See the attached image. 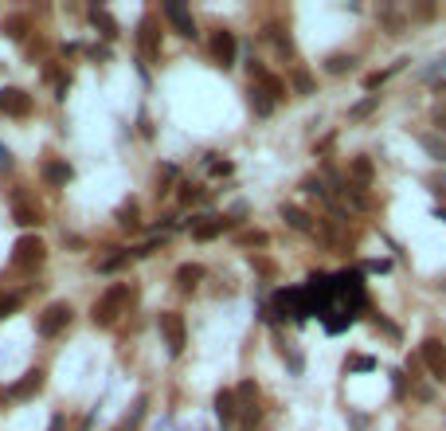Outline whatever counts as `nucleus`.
<instances>
[{
	"label": "nucleus",
	"mask_w": 446,
	"mask_h": 431,
	"mask_svg": "<svg viewBox=\"0 0 446 431\" xmlns=\"http://www.w3.org/2000/svg\"><path fill=\"white\" fill-rule=\"evenodd\" d=\"M419 145H423V149L431 153L435 161H446V141H443V138H435V133H423V138H419Z\"/></svg>",
	"instance_id": "obj_20"
},
{
	"label": "nucleus",
	"mask_w": 446,
	"mask_h": 431,
	"mask_svg": "<svg viewBox=\"0 0 446 431\" xmlns=\"http://www.w3.org/2000/svg\"><path fill=\"white\" fill-rule=\"evenodd\" d=\"M0 31H4L8 40H24V36H28V16H8V20L0 24Z\"/></svg>",
	"instance_id": "obj_19"
},
{
	"label": "nucleus",
	"mask_w": 446,
	"mask_h": 431,
	"mask_svg": "<svg viewBox=\"0 0 446 431\" xmlns=\"http://www.w3.org/2000/svg\"><path fill=\"white\" fill-rule=\"evenodd\" d=\"M211 55H216L223 67H231V63H235V36H231V31H216V36H211Z\"/></svg>",
	"instance_id": "obj_11"
},
{
	"label": "nucleus",
	"mask_w": 446,
	"mask_h": 431,
	"mask_svg": "<svg viewBox=\"0 0 446 431\" xmlns=\"http://www.w3.org/2000/svg\"><path fill=\"white\" fill-rule=\"evenodd\" d=\"M118 224H126V228H129V224H137V204H121V208H118Z\"/></svg>",
	"instance_id": "obj_23"
},
{
	"label": "nucleus",
	"mask_w": 446,
	"mask_h": 431,
	"mask_svg": "<svg viewBox=\"0 0 446 431\" xmlns=\"http://www.w3.org/2000/svg\"><path fill=\"white\" fill-rule=\"evenodd\" d=\"M40 388H43V369H28L20 381L8 388V396H12V400H28V396H36Z\"/></svg>",
	"instance_id": "obj_8"
},
{
	"label": "nucleus",
	"mask_w": 446,
	"mask_h": 431,
	"mask_svg": "<svg viewBox=\"0 0 446 431\" xmlns=\"http://www.w3.org/2000/svg\"><path fill=\"white\" fill-rule=\"evenodd\" d=\"M435 16V4H419V20H431Z\"/></svg>",
	"instance_id": "obj_34"
},
{
	"label": "nucleus",
	"mask_w": 446,
	"mask_h": 431,
	"mask_svg": "<svg viewBox=\"0 0 446 431\" xmlns=\"http://www.w3.org/2000/svg\"><path fill=\"white\" fill-rule=\"evenodd\" d=\"M247 102H251V110L258 114V118H267V114H274V98H270L262 87H251L247 91Z\"/></svg>",
	"instance_id": "obj_13"
},
{
	"label": "nucleus",
	"mask_w": 446,
	"mask_h": 431,
	"mask_svg": "<svg viewBox=\"0 0 446 431\" xmlns=\"http://www.w3.org/2000/svg\"><path fill=\"white\" fill-rule=\"evenodd\" d=\"M255 420H258V408H255V404H247V408H243V423L255 428Z\"/></svg>",
	"instance_id": "obj_29"
},
{
	"label": "nucleus",
	"mask_w": 446,
	"mask_h": 431,
	"mask_svg": "<svg viewBox=\"0 0 446 431\" xmlns=\"http://www.w3.org/2000/svg\"><path fill=\"white\" fill-rule=\"evenodd\" d=\"M0 169H12V153H8V145H0Z\"/></svg>",
	"instance_id": "obj_33"
},
{
	"label": "nucleus",
	"mask_w": 446,
	"mask_h": 431,
	"mask_svg": "<svg viewBox=\"0 0 446 431\" xmlns=\"http://www.w3.org/2000/svg\"><path fill=\"white\" fill-rule=\"evenodd\" d=\"M16 224H24V228H31V224H40V216L31 208H24V204H16Z\"/></svg>",
	"instance_id": "obj_24"
},
{
	"label": "nucleus",
	"mask_w": 446,
	"mask_h": 431,
	"mask_svg": "<svg viewBox=\"0 0 446 431\" xmlns=\"http://www.w3.org/2000/svg\"><path fill=\"white\" fill-rule=\"evenodd\" d=\"M157 326H161V333H165V345H169V353H172V357H180V353H184V345H188L184 318H180L177 310H165V314L157 318Z\"/></svg>",
	"instance_id": "obj_2"
},
{
	"label": "nucleus",
	"mask_w": 446,
	"mask_h": 431,
	"mask_svg": "<svg viewBox=\"0 0 446 431\" xmlns=\"http://www.w3.org/2000/svg\"><path fill=\"white\" fill-rule=\"evenodd\" d=\"M43 181L47 184H67L70 181V165L67 161H47V165H43Z\"/></svg>",
	"instance_id": "obj_16"
},
{
	"label": "nucleus",
	"mask_w": 446,
	"mask_h": 431,
	"mask_svg": "<svg viewBox=\"0 0 446 431\" xmlns=\"http://www.w3.org/2000/svg\"><path fill=\"white\" fill-rule=\"evenodd\" d=\"M376 110V98H364L360 106H352V118H364V114H372Z\"/></svg>",
	"instance_id": "obj_28"
},
{
	"label": "nucleus",
	"mask_w": 446,
	"mask_h": 431,
	"mask_svg": "<svg viewBox=\"0 0 446 431\" xmlns=\"http://www.w3.org/2000/svg\"><path fill=\"white\" fill-rule=\"evenodd\" d=\"M216 416H219V423H223V428H228V423H235L239 400H235V392H231V388H219L216 392Z\"/></svg>",
	"instance_id": "obj_10"
},
{
	"label": "nucleus",
	"mask_w": 446,
	"mask_h": 431,
	"mask_svg": "<svg viewBox=\"0 0 446 431\" xmlns=\"http://www.w3.org/2000/svg\"><path fill=\"white\" fill-rule=\"evenodd\" d=\"M348 369H357V372H368V369H372V357H357V361L348 365Z\"/></svg>",
	"instance_id": "obj_32"
},
{
	"label": "nucleus",
	"mask_w": 446,
	"mask_h": 431,
	"mask_svg": "<svg viewBox=\"0 0 446 431\" xmlns=\"http://www.w3.org/2000/svg\"><path fill=\"white\" fill-rule=\"evenodd\" d=\"M90 24H94L106 40H114V36H118V24H114V16H110L106 8H90Z\"/></svg>",
	"instance_id": "obj_15"
},
{
	"label": "nucleus",
	"mask_w": 446,
	"mask_h": 431,
	"mask_svg": "<svg viewBox=\"0 0 446 431\" xmlns=\"http://www.w3.org/2000/svg\"><path fill=\"white\" fill-rule=\"evenodd\" d=\"M141 55H145L149 63L161 55V31H157V20H153V16L141 20Z\"/></svg>",
	"instance_id": "obj_9"
},
{
	"label": "nucleus",
	"mask_w": 446,
	"mask_h": 431,
	"mask_svg": "<svg viewBox=\"0 0 446 431\" xmlns=\"http://www.w3.org/2000/svg\"><path fill=\"white\" fill-rule=\"evenodd\" d=\"M126 298H129V286H126V282H114V286L94 302V310H90L94 326H114L118 314H121V306H126Z\"/></svg>",
	"instance_id": "obj_1"
},
{
	"label": "nucleus",
	"mask_w": 446,
	"mask_h": 431,
	"mask_svg": "<svg viewBox=\"0 0 446 431\" xmlns=\"http://www.w3.org/2000/svg\"><path fill=\"white\" fill-rule=\"evenodd\" d=\"M348 67H352V55H329V63H325L329 75H345Z\"/></svg>",
	"instance_id": "obj_21"
},
{
	"label": "nucleus",
	"mask_w": 446,
	"mask_h": 431,
	"mask_svg": "<svg viewBox=\"0 0 446 431\" xmlns=\"http://www.w3.org/2000/svg\"><path fill=\"white\" fill-rule=\"evenodd\" d=\"M43 255H47V247H43L40 235H24V240H16V247H12V263H16V267H40Z\"/></svg>",
	"instance_id": "obj_3"
},
{
	"label": "nucleus",
	"mask_w": 446,
	"mask_h": 431,
	"mask_svg": "<svg viewBox=\"0 0 446 431\" xmlns=\"http://www.w3.org/2000/svg\"><path fill=\"white\" fill-rule=\"evenodd\" d=\"M239 243H255V247H267V231H243Z\"/></svg>",
	"instance_id": "obj_25"
},
{
	"label": "nucleus",
	"mask_w": 446,
	"mask_h": 431,
	"mask_svg": "<svg viewBox=\"0 0 446 431\" xmlns=\"http://www.w3.org/2000/svg\"><path fill=\"white\" fill-rule=\"evenodd\" d=\"M435 220H443V224H446V208H435Z\"/></svg>",
	"instance_id": "obj_36"
},
{
	"label": "nucleus",
	"mask_w": 446,
	"mask_h": 431,
	"mask_svg": "<svg viewBox=\"0 0 446 431\" xmlns=\"http://www.w3.org/2000/svg\"><path fill=\"white\" fill-rule=\"evenodd\" d=\"M0 110L8 114V118H28L31 114V94L20 91V87H4V91H0Z\"/></svg>",
	"instance_id": "obj_4"
},
{
	"label": "nucleus",
	"mask_w": 446,
	"mask_h": 431,
	"mask_svg": "<svg viewBox=\"0 0 446 431\" xmlns=\"http://www.w3.org/2000/svg\"><path fill=\"white\" fill-rule=\"evenodd\" d=\"M211 173H216V177H228V173H231V161H211Z\"/></svg>",
	"instance_id": "obj_30"
},
{
	"label": "nucleus",
	"mask_w": 446,
	"mask_h": 431,
	"mask_svg": "<svg viewBox=\"0 0 446 431\" xmlns=\"http://www.w3.org/2000/svg\"><path fill=\"white\" fill-rule=\"evenodd\" d=\"M231 224H235V220H208V224H196V228H192V235H196V240H216L219 231H228Z\"/></svg>",
	"instance_id": "obj_17"
},
{
	"label": "nucleus",
	"mask_w": 446,
	"mask_h": 431,
	"mask_svg": "<svg viewBox=\"0 0 446 431\" xmlns=\"http://www.w3.org/2000/svg\"><path fill=\"white\" fill-rule=\"evenodd\" d=\"M126 259H129V251H121V255H114V259H106V263H102L98 271H118V267H121Z\"/></svg>",
	"instance_id": "obj_27"
},
{
	"label": "nucleus",
	"mask_w": 446,
	"mask_h": 431,
	"mask_svg": "<svg viewBox=\"0 0 446 431\" xmlns=\"http://www.w3.org/2000/svg\"><path fill=\"white\" fill-rule=\"evenodd\" d=\"M67 321H70V306L67 302H51L47 310H43V318H40V337H55Z\"/></svg>",
	"instance_id": "obj_5"
},
{
	"label": "nucleus",
	"mask_w": 446,
	"mask_h": 431,
	"mask_svg": "<svg viewBox=\"0 0 446 431\" xmlns=\"http://www.w3.org/2000/svg\"><path fill=\"white\" fill-rule=\"evenodd\" d=\"M282 220H286L294 231H313V220H309V212L294 208V204H286V208H282Z\"/></svg>",
	"instance_id": "obj_14"
},
{
	"label": "nucleus",
	"mask_w": 446,
	"mask_h": 431,
	"mask_svg": "<svg viewBox=\"0 0 446 431\" xmlns=\"http://www.w3.org/2000/svg\"><path fill=\"white\" fill-rule=\"evenodd\" d=\"M63 423H67L63 416H51V428H47V431H63Z\"/></svg>",
	"instance_id": "obj_35"
},
{
	"label": "nucleus",
	"mask_w": 446,
	"mask_h": 431,
	"mask_svg": "<svg viewBox=\"0 0 446 431\" xmlns=\"http://www.w3.org/2000/svg\"><path fill=\"white\" fill-rule=\"evenodd\" d=\"M196 196H200V189H192V184H180V200H196Z\"/></svg>",
	"instance_id": "obj_31"
},
{
	"label": "nucleus",
	"mask_w": 446,
	"mask_h": 431,
	"mask_svg": "<svg viewBox=\"0 0 446 431\" xmlns=\"http://www.w3.org/2000/svg\"><path fill=\"white\" fill-rule=\"evenodd\" d=\"M165 16H169L172 20V28L180 31V36H196V20H192V12L184 8V4H180V0H169V4H165Z\"/></svg>",
	"instance_id": "obj_7"
},
{
	"label": "nucleus",
	"mask_w": 446,
	"mask_h": 431,
	"mask_svg": "<svg viewBox=\"0 0 446 431\" xmlns=\"http://www.w3.org/2000/svg\"><path fill=\"white\" fill-rule=\"evenodd\" d=\"M294 91L297 94H313V79H309L306 71H294Z\"/></svg>",
	"instance_id": "obj_22"
},
{
	"label": "nucleus",
	"mask_w": 446,
	"mask_h": 431,
	"mask_svg": "<svg viewBox=\"0 0 446 431\" xmlns=\"http://www.w3.org/2000/svg\"><path fill=\"white\" fill-rule=\"evenodd\" d=\"M372 161L368 157H352V165H348V177H352V181H357V189H368V184H372Z\"/></svg>",
	"instance_id": "obj_12"
},
{
	"label": "nucleus",
	"mask_w": 446,
	"mask_h": 431,
	"mask_svg": "<svg viewBox=\"0 0 446 431\" xmlns=\"http://www.w3.org/2000/svg\"><path fill=\"white\" fill-rule=\"evenodd\" d=\"M423 365L431 369L435 381H443V377H446V345L438 337H426L423 341Z\"/></svg>",
	"instance_id": "obj_6"
},
{
	"label": "nucleus",
	"mask_w": 446,
	"mask_h": 431,
	"mask_svg": "<svg viewBox=\"0 0 446 431\" xmlns=\"http://www.w3.org/2000/svg\"><path fill=\"white\" fill-rule=\"evenodd\" d=\"M200 279H204V267H196V263H184V267H180V271H177V282H180V291H192V286H196Z\"/></svg>",
	"instance_id": "obj_18"
},
{
	"label": "nucleus",
	"mask_w": 446,
	"mask_h": 431,
	"mask_svg": "<svg viewBox=\"0 0 446 431\" xmlns=\"http://www.w3.org/2000/svg\"><path fill=\"white\" fill-rule=\"evenodd\" d=\"M16 306H20V294H12V298H0V321L8 318V314L16 310Z\"/></svg>",
	"instance_id": "obj_26"
}]
</instances>
